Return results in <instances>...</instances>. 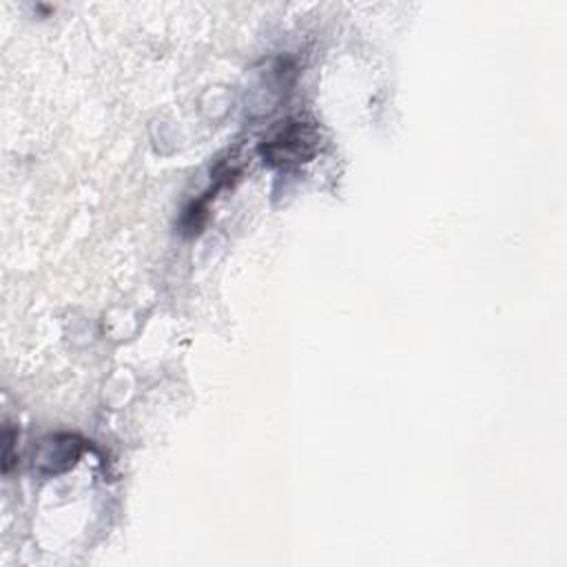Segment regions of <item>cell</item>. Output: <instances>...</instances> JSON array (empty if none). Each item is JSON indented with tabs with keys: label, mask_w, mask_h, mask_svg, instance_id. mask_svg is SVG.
<instances>
[{
	"label": "cell",
	"mask_w": 567,
	"mask_h": 567,
	"mask_svg": "<svg viewBox=\"0 0 567 567\" xmlns=\"http://www.w3.org/2000/svg\"><path fill=\"white\" fill-rule=\"evenodd\" d=\"M321 148V133L315 122L288 117L279 122L259 144V155L272 168H295L310 162Z\"/></svg>",
	"instance_id": "cell-1"
},
{
	"label": "cell",
	"mask_w": 567,
	"mask_h": 567,
	"mask_svg": "<svg viewBox=\"0 0 567 567\" xmlns=\"http://www.w3.org/2000/svg\"><path fill=\"white\" fill-rule=\"evenodd\" d=\"M86 441L78 434L60 432L38 441L33 450V470L40 476H58L69 472L82 456Z\"/></svg>",
	"instance_id": "cell-2"
}]
</instances>
